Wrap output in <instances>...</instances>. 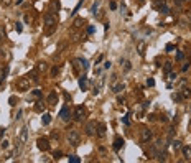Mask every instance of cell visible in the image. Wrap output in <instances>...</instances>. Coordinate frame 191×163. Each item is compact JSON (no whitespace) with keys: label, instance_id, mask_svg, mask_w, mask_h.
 Instances as JSON below:
<instances>
[{"label":"cell","instance_id":"1","mask_svg":"<svg viewBox=\"0 0 191 163\" xmlns=\"http://www.w3.org/2000/svg\"><path fill=\"white\" fill-rule=\"evenodd\" d=\"M68 142L71 143L72 147H78V145L81 143V135H79V132L74 130V128L68 130Z\"/></svg>","mask_w":191,"mask_h":163},{"label":"cell","instance_id":"2","mask_svg":"<svg viewBox=\"0 0 191 163\" xmlns=\"http://www.w3.org/2000/svg\"><path fill=\"white\" fill-rule=\"evenodd\" d=\"M16 89H18V91H26L28 88H30V79H28V78H20V79L16 81Z\"/></svg>","mask_w":191,"mask_h":163},{"label":"cell","instance_id":"3","mask_svg":"<svg viewBox=\"0 0 191 163\" xmlns=\"http://www.w3.org/2000/svg\"><path fill=\"white\" fill-rule=\"evenodd\" d=\"M84 117H86V109H84L82 106L76 107V110H74V119L78 120V122H82Z\"/></svg>","mask_w":191,"mask_h":163},{"label":"cell","instance_id":"4","mask_svg":"<svg viewBox=\"0 0 191 163\" xmlns=\"http://www.w3.org/2000/svg\"><path fill=\"white\" fill-rule=\"evenodd\" d=\"M56 22H58V20H56V15H54V13L50 12V13H46V15H44V25H46V26H54Z\"/></svg>","mask_w":191,"mask_h":163},{"label":"cell","instance_id":"5","mask_svg":"<svg viewBox=\"0 0 191 163\" xmlns=\"http://www.w3.org/2000/svg\"><path fill=\"white\" fill-rule=\"evenodd\" d=\"M96 130H97L96 120H91V122L86 124V134H88V135H96Z\"/></svg>","mask_w":191,"mask_h":163},{"label":"cell","instance_id":"6","mask_svg":"<svg viewBox=\"0 0 191 163\" xmlns=\"http://www.w3.org/2000/svg\"><path fill=\"white\" fill-rule=\"evenodd\" d=\"M36 145H38V148H40L41 152L50 150V140L48 138H38L36 140Z\"/></svg>","mask_w":191,"mask_h":163},{"label":"cell","instance_id":"7","mask_svg":"<svg viewBox=\"0 0 191 163\" xmlns=\"http://www.w3.org/2000/svg\"><path fill=\"white\" fill-rule=\"evenodd\" d=\"M60 117L64 120V122H68V120L71 119V109H69L68 106H64V107L61 109V112H60Z\"/></svg>","mask_w":191,"mask_h":163},{"label":"cell","instance_id":"8","mask_svg":"<svg viewBox=\"0 0 191 163\" xmlns=\"http://www.w3.org/2000/svg\"><path fill=\"white\" fill-rule=\"evenodd\" d=\"M96 135L99 137V138H104L106 137V124H97V130H96Z\"/></svg>","mask_w":191,"mask_h":163},{"label":"cell","instance_id":"9","mask_svg":"<svg viewBox=\"0 0 191 163\" xmlns=\"http://www.w3.org/2000/svg\"><path fill=\"white\" fill-rule=\"evenodd\" d=\"M152 140V130L150 128H142V142H150Z\"/></svg>","mask_w":191,"mask_h":163},{"label":"cell","instance_id":"10","mask_svg":"<svg viewBox=\"0 0 191 163\" xmlns=\"http://www.w3.org/2000/svg\"><path fill=\"white\" fill-rule=\"evenodd\" d=\"M122 147H124V138L122 137H116V138H114V150L119 152Z\"/></svg>","mask_w":191,"mask_h":163},{"label":"cell","instance_id":"11","mask_svg":"<svg viewBox=\"0 0 191 163\" xmlns=\"http://www.w3.org/2000/svg\"><path fill=\"white\" fill-rule=\"evenodd\" d=\"M56 102H58V94H56V91H53L48 96V104H50V106H54Z\"/></svg>","mask_w":191,"mask_h":163},{"label":"cell","instance_id":"12","mask_svg":"<svg viewBox=\"0 0 191 163\" xmlns=\"http://www.w3.org/2000/svg\"><path fill=\"white\" fill-rule=\"evenodd\" d=\"M102 86H104V78H100V79H99V82H97V86H94V91H92V94H99V92H100V88H102Z\"/></svg>","mask_w":191,"mask_h":163},{"label":"cell","instance_id":"13","mask_svg":"<svg viewBox=\"0 0 191 163\" xmlns=\"http://www.w3.org/2000/svg\"><path fill=\"white\" fill-rule=\"evenodd\" d=\"M26 137H28V128L23 127V128H22V132H20V142L25 143V142H26Z\"/></svg>","mask_w":191,"mask_h":163},{"label":"cell","instance_id":"14","mask_svg":"<svg viewBox=\"0 0 191 163\" xmlns=\"http://www.w3.org/2000/svg\"><path fill=\"white\" fill-rule=\"evenodd\" d=\"M124 89H125V84H124V82H119V84H116V86H112V91L117 92V94H119V92H122Z\"/></svg>","mask_w":191,"mask_h":163},{"label":"cell","instance_id":"15","mask_svg":"<svg viewBox=\"0 0 191 163\" xmlns=\"http://www.w3.org/2000/svg\"><path fill=\"white\" fill-rule=\"evenodd\" d=\"M79 88L82 89V91H86V89H88V78H84V76H82V78L79 79Z\"/></svg>","mask_w":191,"mask_h":163},{"label":"cell","instance_id":"16","mask_svg":"<svg viewBox=\"0 0 191 163\" xmlns=\"http://www.w3.org/2000/svg\"><path fill=\"white\" fill-rule=\"evenodd\" d=\"M36 69H38V71H46L48 69V63H44V61H40V63H38V66H36Z\"/></svg>","mask_w":191,"mask_h":163},{"label":"cell","instance_id":"17","mask_svg":"<svg viewBox=\"0 0 191 163\" xmlns=\"http://www.w3.org/2000/svg\"><path fill=\"white\" fill-rule=\"evenodd\" d=\"M41 122H43V125H48V124L51 122V116H50V114H44V116L41 117Z\"/></svg>","mask_w":191,"mask_h":163},{"label":"cell","instance_id":"18","mask_svg":"<svg viewBox=\"0 0 191 163\" xmlns=\"http://www.w3.org/2000/svg\"><path fill=\"white\" fill-rule=\"evenodd\" d=\"M35 110H36V112H43V110H44V104H43V102H38V104L35 106Z\"/></svg>","mask_w":191,"mask_h":163},{"label":"cell","instance_id":"19","mask_svg":"<svg viewBox=\"0 0 191 163\" xmlns=\"http://www.w3.org/2000/svg\"><path fill=\"white\" fill-rule=\"evenodd\" d=\"M171 68H173V66H171V63H170V61H166V63H165V66H163V71L165 72H171Z\"/></svg>","mask_w":191,"mask_h":163},{"label":"cell","instance_id":"20","mask_svg":"<svg viewBox=\"0 0 191 163\" xmlns=\"http://www.w3.org/2000/svg\"><path fill=\"white\" fill-rule=\"evenodd\" d=\"M171 97H173V100H176V102H181V100H183V96L178 94V92H176V94H173Z\"/></svg>","mask_w":191,"mask_h":163},{"label":"cell","instance_id":"21","mask_svg":"<svg viewBox=\"0 0 191 163\" xmlns=\"http://www.w3.org/2000/svg\"><path fill=\"white\" fill-rule=\"evenodd\" d=\"M160 12H162V13H165V15H166V13H170V8H168L166 7V5H160Z\"/></svg>","mask_w":191,"mask_h":163},{"label":"cell","instance_id":"22","mask_svg":"<svg viewBox=\"0 0 191 163\" xmlns=\"http://www.w3.org/2000/svg\"><path fill=\"white\" fill-rule=\"evenodd\" d=\"M143 50H145V43L140 41V43H138V54H143V53H145Z\"/></svg>","mask_w":191,"mask_h":163},{"label":"cell","instance_id":"23","mask_svg":"<svg viewBox=\"0 0 191 163\" xmlns=\"http://www.w3.org/2000/svg\"><path fill=\"white\" fill-rule=\"evenodd\" d=\"M79 61H81V64L84 66V69L88 71V68H89V64H88V60H86V58H79Z\"/></svg>","mask_w":191,"mask_h":163},{"label":"cell","instance_id":"24","mask_svg":"<svg viewBox=\"0 0 191 163\" xmlns=\"http://www.w3.org/2000/svg\"><path fill=\"white\" fill-rule=\"evenodd\" d=\"M183 155L186 156V158L191 155V148H190V147H183Z\"/></svg>","mask_w":191,"mask_h":163},{"label":"cell","instance_id":"25","mask_svg":"<svg viewBox=\"0 0 191 163\" xmlns=\"http://www.w3.org/2000/svg\"><path fill=\"white\" fill-rule=\"evenodd\" d=\"M82 23H84V20H82V18H76V20H74V26H76V28H79Z\"/></svg>","mask_w":191,"mask_h":163},{"label":"cell","instance_id":"26","mask_svg":"<svg viewBox=\"0 0 191 163\" xmlns=\"http://www.w3.org/2000/svg\"><path fill=\"white\" fill-rule=\"evenodd\" d=\"M79 162H81V160L78 158L76 155H71V156H69V163H79Z\"/></svg>","mask_w":191,"mask_h":163},{"label":"cell","instance_id":"27","mask_svg":"<svg viewBox=\"0 0 191 163\" xmlns=\"http://www.w3.org/2000/svg\"><path fill=\"white\" fill-rule=\"evenodd\" d=\"M171 145H173V148H175V150H178V148H181V142H178V140H175V142H171Z\"/></svg>","mask_w":191,"mask_h":163},{"label":"cell","instance_id":"28","mask_svg":"<svg viewBox=\"0 0 191 163\" xmlns=\"http://www.w3.org/2000/svg\"><path fill=\"white\" fill-rule=\"evenodd\" d=\"M147 86H150V88H153V86H155V79H152V78H148V79H147Z\"/></svg>","mask_w":191,"mask_h":163},{"label":"cell","instance_id":"29","mask_svg":"<svg viewBox=\"0 0 191 163\" xmlns=\"http://www.w3.org/2000/svg\"><path fill=\"white\" fill-rule=\"evenodd\" d=\"M58 72H60V66H54V68L51 69V76H56Z\"/></svg>","mask_w":191,"mask_h":163},{"label":"cell","instance_id":"30","mask_svg":"<svg viewBox=\"0 0 191 163\" xmlns=\"http://www.w3.org/2000/svg\"><path fill=\"white\" fill-rule=\"evenodd\" d=\"M183 97H191V91H190V89H183Z\"/></svg>","mask_w":191,"mask_h":163},{"label":"cell","instance_id":"31","mask_svg":"<svg viewBox=\"0 0 191 163\" xmlns=\"http://www.w3.org/2000/svg\"><path fill=\"white\" fill-rule=\"evenodd\" d=\"M97 7H99V2H96V4L92 5V8H91V12H92V13H96V12H97Z\"/></svg>","mask_w":191,"mask_h":163},{"label":"cell","instance_id":"32","mask_svg":"<svg viewBox=\"0 0 191 163\" xmlns=\"http://www.w3.org/2000/svg\"><path fill=\"white\" fill-rule=\"evenodd\" d=\"M71 36H72V38H71L72 41H78V40H79V33H74V32H72V35H71Z\"/></svg>","mask_w":191,"mask_h":163},{"label":"cell","instance_id":"33","mask_svg":"<svg viewBox=\"0 0 191 163\" xmlns=\"http://www.w3.org/2000/svg\"><path fill=\"white\" fill-rule=\"evenodd\" d=\"M183 58H184V54H183L181 51H178V53H176V60H178V61H181Z\"/></svg>","mask_w":191,"mask_h":163},{"label":"cell","instance_id":"34","mask_svg":"<svg viewBox=\"0 0 191 163\" xmlns=\"http://www.w3.org/2000/svg\"><path fill=\"white\" fill-rule=\"evenodd\" d=\"M2 5H4V7H8V5H12V0H2Z\"/></svg>","mask_w":191,"mask_h":163},{"label":"cell","instance_id":"35","mask_svg":"<svg viewBox=\"0 0 191 163\" xmlns=\"http://www.w3.org/2000/svg\"><path fill=\"white\" fill-rule=\"evenodd\" d=\"M15 30H16L18 33H20L22 30H23V28H22V23H15Z\"/></svg>","mask_w":191,"mask_h":163},{"label":"cell","instance_id":"36","mask_svg":"<svg viewBox=\"0 0 191 163\" xmlns=\"http://www.w3.org/2000/svg\"><path fill=\"white\" fill-rule=\"evenodd\" d=\"M165 50H166V51H173V50H175V46H173V44H166V48H165Z\"/></svg>","mask_w":191,"mask_h":163},{"label":"cell","instance_id":"37","mask_svg":"<svg viewBox=\"0 0 191 163\" xmlns=\"http://www.w3.org/2000/svg\"><path fill=\"white\" fill-rule=\"evenodd\" d=\"M122 122L125 124V125H128V124H130V120H128V117L125 116V117H122Z\"/></svg>","mask_w":191,"mask_h":163},{"label":"cell","instance_id":"38","mask_svg":"<svg viewBox=\"0 0 191 163\" xmlns=\"http://www.w3.org/2000/svg\"><path fill=\"white\" fill-rule=\"evenodd\" d=\"M51 8H56V10H58V8H60V4H58V2H51Z\"/></svg>","mask_w":191,"mask_h":163},{"label":"cell","instance_id":"39","mask_svg":"<svg viewBox=\"0 0 191 163\" xmlns=\"http://www.w3.org/2000/svg\"><path fill=\"white\" fill-rule=\"evenodd\" d=\"M81 5H82V0H81L79 4L76 5V8H74V12H72V15H74V13H76V12H78V10H79V7H81Z\"/></svg>","mask_w":191,"mask_h":163},{"label":"cell","instance_id":"40","mask_svg":"<svg viewBox=\"0 0 191 163\" xmlns=\"http://www.w3.org/2000/svg\"><path fill=\"white\" fill-rule=\"evenodd\" d=\"M8 102H10V106H15V96H12V97L8 99Z\"/></svg>","mask_w":191,"mask_h":163},{"label":"cell","instance_id":"41","mask_svg":"<svg viewBox=\"0 0 191 163\" xmlns=\"http://www.w3.org/2000/svg\"><path fill=\"white\" fill-rule=\"evenodd\" d=\"M5 132H7V128H5V127H2V128H0V138H2V137L5 135Z\"/></svg>","mask_w":191,"mask_h":163},{"label":"cell","instance_id":"42","mask_svg":"<svg viewBox=\"0 0 191 163\" xmlns=\"http://www.w3.org/2000/svg\"><path fill=\"white\" fill-rule=\"evenodd\" d=\"M110 66H112V63H110V61H106V63H104V68H106V69H109Z\"/></svg>","mask_w":191,"mask_h":163},{"label":"cell","instance_id":"43","mask_svg":"<svg viewBox=\"0 0 191 163\" xmlns=\"http://www.w3.org/2000/svg\"><path fill=\"white\" fill-rule=\"evenodd\" d=\"M124 64H125V71H128V69L132 68V66H130V63H128V61H124Z\"/></svg>","mask_w":191,"mask_h":163},{"label":"cell","instance_id":"44","mask_svg":"<svg viewBox=\"0 0 191 163\" xmlns=\"http://www.w3.org/2000/svg\"><path fill=\"white\" fill-rule=\"evenodd\" d=\"M0 145H2V148H7V147H8V142H7V140H4Z\"/></svg>","mask_w":191,"mask_h":163},{"label":"cell","instance_id":"45","mask_svg":"<svg viewBox=\"0 0 191 163\" xmlns=\"http://www.w3.org/2000/svg\"><path fill=\"white\" fill-rule=\"evenodd\" d=\"M33 94H35L36 97H41V91H38V89H36V91H33Z\"/></svg>","mask_w":191,"mask_h":163},{"label":"cell","instance_id":"46","mask_svg":"<svg viewBox=\"0 0 191 163\" xmlns=\"http://www.w3.org/2000/svg\"><path fill=\"white\" fill-rule=\"evenodd\" d=\"M53 156H54V158H61V152H54V155H53Z\"/></svg>","mask_w":191,"mask_h":163},{"label":"cell","instance_id":"47","mask_svg":"<svg viewBox=\"0 0 191 163\" xmlns=\"http://www.w3.org/2000/svg\"><path fill=\"white\" fill-rule=\"evenodd\" d=\"M102 60H104V56H102V54H100V56H99V58H97V60H96V64H99V63H100V61H102Z\"/></svg>","mask_w":191,"mask_h":163},{"label":"cell","instance_id":"48","mask_svg":"<svg viewBox=\"0 0 191 163\" xmlns=\"http://www.w3.org/2000/svg\"><path fill=\"white\" fill-rule=\"evenodd\" d=\"M88 33H89V35H92V33H94V26H89L88 28Z\"/></svg>","mask_w":191,"mask_h":163},{"label":"cell","instance_id":"49","mask_svg":"<svg viewBox=\"0 0 191 163\" xmlns=\"http://www.w3.org/2000/svg\"><path fill=\"white\" fill-rule=\"evenodd\" d=\"M168 74H170V79H176V74H175V72H168Z\"/></svg>","mask_w":191,"mask_h":163},{"label":"cell","instance_id":"50","mask_svg":"<svg viewBox=\"0 0 191 163\" xmlns=\"http://www.w3.org/2000/svg\"><path fill=\"white\" fill-rule=\"evenodd\" d=\"M20 117H22V110H18V112H16V116H15V119L18 120V119H20Z\"/></svg>","mask_w":191,"mask_h":163},{"label":"cell","instance_id":"51","mask_svg":"<svg viewBox=\"0 0 191 163\" xmlns=\"http://www.w3.org/2000/svg\"><path fill=\"white\" fill-rule=\"evenodd\" d=\"M110 8H112V10H114V8H117V4H116V2H110Z\"/></svg>","mask_w":191,"mask_h":163},{"label":"cell","instance_id":"52","mask_svg":"<svg viewBox=\"0 0 191 163\" xmlns=\"http://www.w3.org/2000/svg\"><path fill=\"white\" fill-rule=\"evenodd\" d=\"M188 68H190V64H183V68H181V69H183V71H188Z\"/></svg>","mask_w":191,"mask_h":163},{"label":"cell","instance_id":"53","mask_svg":"<svg viewBox=\"0 0 191 163\" xmlns=\"http://www.w3.org/2000/svg\"><path fill=\"white\" fill-rule=\"evenodd\" d=\"M175 4H176V5L180 7V5H181V0H175Z\"/></svg>","mask_w":191,"mask_h":163},{"label":"cell","instance_id":"54","mask_svg":"<svg viewBox=\"0 0 191 163\" xmlns=\"http://www.w3.org/2000/svg\"><path fill=\"white\" fill-rule=\"evenodd\" d=\"M138 4H143V0H138Z\"/></svg>","mask_w":191,"mask_h":163},{"label":"cell","instance_id":"55","mask_svg":"<svg viewBox=\"0 0 191 163\" xmlns=\"http://www.w3.org/2000/svg\"><path fill=\"white\" fill-rule=\"evenodd\" d=\"M184 2H186V0H184Z\"/></svg>","mask_w":191,"mask_h":163}]
</instances>
